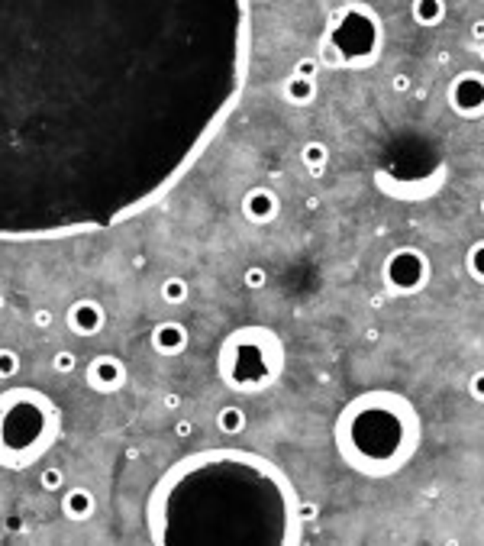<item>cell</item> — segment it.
<instances>
[{"instance_id":"3","label":"cell","mask_w":484,"mask_h":546,"mask_svg":"<svg viewBox=\"0 0 484 546\" xmlns=\"http://www.w3.org/2000/svg\"><path fill=\"white\" fill-rule=\"evenodd\" d=\"M100 317H104V314H100L97 304H77V308L71 310V320H75L77 330H81V327H85V330H94V327L100 323Z\"/></svg>"},{"instance_id":"4","label":"cell","mask_w":484,"mask_h":546,"mask_svg":"<svg viewBox=\"0 0 484 546\" xmlns=\"http://www.w3.org/2000/svg\"><path fill=\"white\" fill-rule=\"evenodd\" d=\"M246 210L252 214V217H271L274 214V197L268 194V191H255V194H249L246 201Z\"/></svg>"},{"instance_id":"10","label":"cell","mask_w":484,"mask_h":546,"mask_svg":"<svg viewBox=\"0 0 484 546\" xmlns=\"http://www.w3.org/2000/svg\"><path fill=\"white\" fill-rule=\"evenodd\" d=\"M16 372V352H0V375H14Z\"/></svg>"},{"instance_id":"14","label":"cell","mask_w":484,"mask_h":546,"mask_svg":"<svg viewBox=\"0 0 484 546\" xmlns=\"http://www.w3.org/2000/svg\"><path fill=\"white\" fill-rule=\"evenodd\" d=\"M394 84H397V91H407V88H410L407 75H397V81H394Z\"/></svg>"},{"instance_id":"1","label":"cell","mask_w":484,"mask_h":546,"mask_svg":"<svg viewBox=\"0 0 484 546\" xmlns=\"http://www.w3.org/2000/svg\"><path fill=\"white\" fill-rule=\"evenodd\" d=\"M119 378H123V369H119L117 359H97V365H94V382L100 385V392H113V385H117Z\"/></svg>"},{"instance_id":"12","label":"cell","mask_w":484,"mask_h":546,"mask_svg":"<svg viewBox=\"0 0 484 546\" xmlns=\"http://www.w3.org/2000/svg\"><path fill=\"white\" fill-rule=\"evenodd\" d=\"M55 369L71 372V369H75V356H71V352H62V356H55Z\"/></svg>"},{"instance_id":"8","label":"cell","mask_w":484,"mask_h":546,"mask_svg":"<svg viewBox=\"0 0 484 546\" xmlns=\"http://www.w3.org/2000/svg\"><path fill=\"white\" fill-rule=\"evenodd\" d=\"M184 294H188V285H184L181 278H171L168 285H165V298H168V301H181Z\"/></svg>"},{"instance_id":"13","label":"cell","mask_w":484,"mask_h":546,"mask_svg":"<svg viewBox=\"0 0 484 546\" xmlns=\"http://www.w3.org/2000/svg\"><path fill=\"white\" fill-rule=\"evenodd\" d=\"M43 485H45V488H58V485H62V472L49 469V472L43 476Z\"/></svg>"},{"instance_id":"9","label":"cell","mask_w":484,"mask_h":546,"mask_svg":"<svg viewBox=\"0 0 484 546\" xmlns=\"http://www.w3.org/2000/svg\"><path fill=\"white\" fill-rule=\"evenodd\" d=\"M220 424H223L226 430H242V414L232 411V407H230V411L220 414Z\"/></svg>"},{"instance_id":"5","label":"cell","mask_w":484,"mask_h":546,"mask_svg":"<svg viewBox=\"0 0 484 546\" xmlns=\"http://www.w3.org/2000/svg\"><path fill=\"white\" fill-rule=\"evenodd\" d=\"M313 78H301V75H291L288 81V98L297 100V104H307L310 98H313Z\"/></svg>"},{"instance_id":"2","label":"cell","mask_w":484,"mask_h":546,"mask_svg":"<svg viewBox=\"0 0 484 546\" xmlns=\"http://www.w3.org/2000/svg\"><path fill=\"white\" fill-rule=\"evenodd\" d=\"M65 511H68L75 520H85L87 514L94 511V498H91V491H85V488H71V491H68V498H65Z\"/></svg>"},{"instance_id":"6","label":"cell","mask_w":484,"mask_h":546,"mask_svg":"<svg viewBox=\"0 0 484 546\" xmlns=\"http://www.w3.org/2000/svg\"><path fill=\"white\" fill-rule=\"evenodd\" d=\"M414 14H416V20L433 23V20H439L442 4H439V0H416V4H414Z\"/></svg>"},{"instance_id":"7","label":"cell","mask_w":484,"mask_h":546,"mask_svg":"<svg viewBox=\"0 0 484 546\" xmlns=\"http://www.w3.org/2000/svg\"><path fill=\"white\" fill-rule=\"evenodd\" d=\"M303 162H307L310 168H323L326 165V146H320V142H310L307 149H303Z\"/></svg>"},{"instance_id":"11","label":"cell","mask_w":484,"mask_h":546,"mask_svg":"<svg viewBox=\"0 0 484 546\" xmlns=\"http://www.w3.org/2000/svg\"><path fill=\"white\" fill-rule=\"evenodd\" d=\"M294 75H301V78H313V75H316V58H303V62L297 65Z\"/></svg>"}]
</instances>
